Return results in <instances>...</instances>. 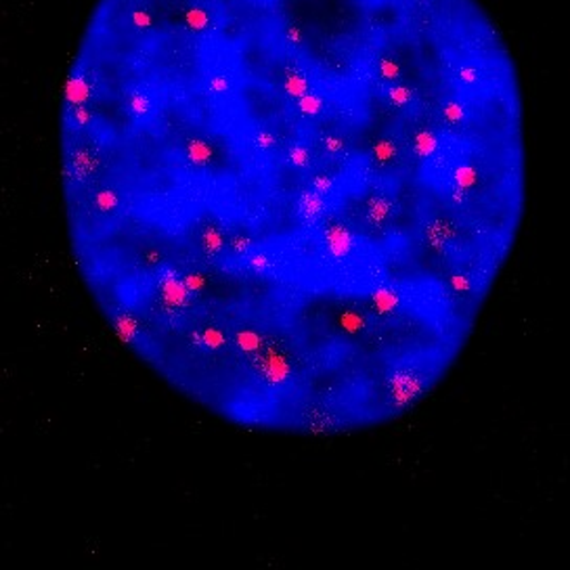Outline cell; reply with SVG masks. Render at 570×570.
Returning <instances> with one entry per match:
<instances>
[{
    "label": "cell",
    "instance_id": "1",
    "mask_svg": "<svg viewBox=\"0 0 570 570\" xmlns=\"http://www.w3.org/2000/svg\"><path fill=\"white\" fill-rule=\"evenodd\" d=\"M57 135L92 308L248 432L422 405L527 208L520 76L481 0H97Z\"/></svg>",
    "mask_w": 570,
    "mask_h": 570
}]
</instances>
